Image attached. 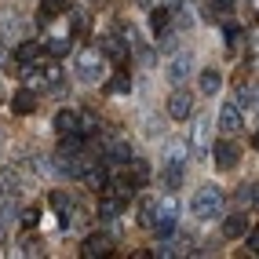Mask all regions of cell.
Segmentation results:
<instances>
[{
	"instance_id": "8",
	"label": "cell",
	"mask_w": 259,
	"mask_h": 259,
	"mask_svg": "<svg viewBox=\"0 0 259 259\" xmlns=\"http://www.w3.org/2000/svg\"><path fill=\"white\" fill-rule=\"evenodd\" d=\"M241 124H245V120H241V106H237V102H223V110H219V128L227 132V135H237Z\"/></svg>"
},
{
	"instance_id": "13",
	"label": "cell",
	"mask_w": 259,
	"mask_h": 259,
	"mask_svg": "<svg viewBox=\"0 0 259 259\" xmlns=\"http://www.w3.org/2000/svg\"><path fill=\"white\" fill-rule=\"evenodd\" d=\"M197 88H201L204 95H215V92L223 88V73L215 70V66H212V70H204V73H201V80H197Z\"/></svg>"
},
{
	"instance_id": "4",
	"label": "cell",
	"mask_w": 259,
	"mask_h": 259,
	"mask_svg": "<svg viewBox=\"0 0 259 259\" xmlns=\"http://www.w3.org/2000/svg\"><path fill=\"white\" fill-rule=\"evenodd\" d=\"M208 135H212V117L208 113H197L194 117V128H190V150L204 157L208 153Z\"/></svg>"
},
{
	"instance_id": "33",
	"label": "cell",
	"mask_w": 259,
	"mask_h": 259,
	"mask_svg": "<svg viewBox=\"0 0 259 259\" xmlns=\"http://www.w3.org/2000/svg\"><path fill=\"white\" fill-rule=\"evenodd\" d=\"M248 252H255V255H259V230H252V234H248Z\"/></svg>"
},
{
	"instance_id": "28",
	"label": "cell",
	"mask_w": 259,
	"mask_h": 259,
	"mask_svg": "<svg viewBox=\"0 0 259 259\" xmlns=\"http://www.w3.org/2000/svg\"><path fill=\"white\" fill-rule=\"evenodd\" d=\"M70 29H73V33H84V29H88V15L73 11V15H70Z\"/></svg>"
},
{
	"instance_id": "32",
	"label": "cell",
	"mask_w": 259,
	"mask_h": 259,
	"mask_svg": "<svg viewBox=\"0 0 259 259\" xmlns=\"http://www.w3.org/2000/svg\"><path fill=\"white\" fill-rule=\"evenodd\" d=\"M241 201H252V204H259V183H252L248 190H241Z\"/></svg>"
},
{
	"instance_id": "24",
	"label": "cell",
	"mask_w": 259,
	"mask_h": 259,
	"mask_svg": "<svg viewBox=\"0 0 259 259\" xmlns=\"http://www.w3.org/2000/svg\"><path fill=\"white\" fill-rule=\"evenodd\" d=\"M168 19H171V15H168L164 8L150 11V29H153V33H164V29H168Z\"/></svg>"
},
{
	"instance_id": "22",
	"label": "cell",
	"mask_w": 259,
	"mask_h": 259,
	"mask_svg": "<svg viewBox=\"0 0 259 259\" xmlns=\"http://www.w3.org/2000/svg\"><path fill=\"white\" fill-rule=\"evenodd\" d=\"M102 55L106 59H124V44H120L117 37H106L102 40Z\"/></svg>"
},
{
	"instance_id": "16",
	"label": "cell",
	"mask_w": 259,
	"mask_h": 259,
	"mask_svg": "<svg viewBox=\"0 0 259 259\" xmlns=\"http://www.w3.org/2000/svg\"><path fill=\"white\" fill-rule=\"evenodd\" d=\"M33 106H37V95L33 92H19L11 99V113H33Z\"/></svg>"
},
{
	"instance_id": "23",
	"label": "cell",
	"mask_w": 259,
	"mask_h": 259,
	"mask_svg": "<svg viewBox=\"0 0 259 259\" xmlns=\"http://www.w3.org/2000/svg\"><path fill=\"white\" fill-rule=\"evenodd\" d=\"M106 88H110V95H128L132 92V77H124V73H117L110 84H106Z\"/></svg>"
},
{
	"instance_id": "27",
	"label": "cell",
	"mask_w": 259,
	"mask_h": 259,
	"mask_svg": "<svg viewBox=\"0 0 259 259\" xmlns=\"http://www.w3.org/2000/svg\"><path fill=\"white\" fill-rule=\"evenodd\" d=\"M59 80H62V70H59L55 62H48V66H44V84H48V88H55Z\"/></svg>"
},
{
	"instance_id": "3",
	"label": "cell",
	"mask_w": 259,
	"mask_h": 259,
	"mask_svg": "<svg viewBox=\"0 0 259 259\" xmlns=\"http://www.w3.org/2000/svg\"><path fill=\"white\" fill-rule=\"evenodd\" d=\"M176 223H179V197L164 194L157 201V219H153V230H157L161 237H171L176 234Z\"/></svg>"
},
{
	"instance_id": "30",
	"label": "cell",
	"mask_w": 259,
	"mask_h": 259,
	"mask_svg": "<svg viewBox=\"0 0 259 259\" xmlns=\"http://www.w3.org/2000/svg\"><path fill=\"white\" fill-rule=\"evenodd\" d=\"M234 4H237V0H212L208 8H212V11H219V15H230V11H234Z\"/></svg>"
},
{
	"instance_id": "17",
	"label": "cell",
	"mask_w": 259,
	"mask_h": 259,
	"mask_svg": "<svg viewBox=\"0 0 259 259\" xmlns=\"http://www.w3.org/2000/svg\"><path fill=\"white\" fill-rule=\"evenodd\" d=\"M164 164H186V139L168 143V150H164Z\"/></svg>"
},
{
	"instance_id": "12",
	"label": "cell",
	"mask_w": 259,
	"mask_h": 259,
	"mask_svg": "<svg viewBox=\"0 0 259 259\" xmlns=\"http://www.w3.org/2000/svg\"><path fill=\"white\" fill-rule=\"evenodd\" d=\"M15 59H19L22 66H33V62H40V44H33V40H22L19 48H15Z\"/></svg>"
},
{
	"instance_id": "29",
	"label": "cell",
	"mask_w": 259,
	"mask_h": 259,
	"mask_svg": "<svg viewBox=\"0 0 259 259\" xmlns=\"http://www.w3.org/2000/svg\"><path fill=\"white\" fill-rule=\"evenodd\" d=\"M95 124H99V120H95L92 113H80V135H92V132H95Z\"/></svg>"
},
{
	"instance_id": "15",
	"label": "cell",
	"mask_w": 259,
	"mask_h": 259,
	"mask_svg": "<svg viewBox=\"0 0 259 259\" xmlns=\"http://www.w3.org/2000/svg\"><path fill=\"white\" fill-rule=\"evenodd\" d=\"M223 234L227 237H245L248 234V219L245 215H230L227 223H223Z\"/></svg>"
},
{
	"instance_id": "26",
	"label": "cell",
	"mask_w": 259,
	"mask_h": 259,
	"mask_svg": "<svg viewBox=\"0 0 259 259\" xmlns=\"http://www.w3.org/2000/svg\"><path fill=\"white\" fill-rule=\"evenodd\" d=\"M164 179H168V186H171V190L183 186V164H164Z\"/></svg>"
},
{
	"instance_id": "18",
	"label": "cell",
	"mask_w": 259,
	"mask_h": 259,
	"mask_svg": "<svg viewBox=\"0 0 259 259\" xmlns=\"http://www.w3.org/2000/svg\"><path fill=\"white\" fill-rule=\"evenodd\" d=\"M120 208H124V197H117V194H106V197H102V204H99V212L106 215V219L120 215Z\"/></svg>"
},
{
	"instance_id": "36",
	"label": "cell",
	"mask_w": 259,
	"mask_h": 259,
	"mask_svg": "<svg viewBox=\"0 0 259 259\" xmlns=\"http://www.w3.org/2000/svg\"><path fill=\"white\" fill-rule=\"evenodd\" d=\"M0 223H4V219H0ZM0 237H4V227H0Z\"/></svg>"
},
{
	"instance_id": "31",
	"label": "cell",
	"mask_w": 259,
	"mask_h": 259,
	"mask_svg": "<svg viewBox=\"0 0 259 259\" xmlns=\"http://www.w3.org/2000/svg\"><path fill=\"white\" fill-rule=\"evenodd\" d=\"M37 219H40V212H37V208H26V212H22V227H26V230H33V227H37Z\"/></svg>"
},
{
	"instance_id": "10",
	"label": "cell",
	"mask_w": 259,
	"mask_h": 259,
	"mask_svg": "<svg viewBox=\"0 0 259 259\" xmlns=\"http://www.w3.org/2000/svg\"><path fill=\"white\" fill-rule=\"evenodd\" d=\"M212 157H215L219 168H234V164H237V146H234L230 139H219V143L212 146Z\"/></svg>"
},
{
	"instance_id": "14",
	"label": "cell",
	"mask_w": 259,
	"mask_h": 259,
	"mask_svg": "<svg viewBox=\"0 0 259 259\" xmlns=\"http://www.w3.org/2000/svg\"><path fill=\"white\" fill-rule=\"evenodd\" d=\"M128 179H132V186H146V183H150V164L135 157V161L128 164Z\"/></svg>"
},
{
	"instance_id": "34",
	"label": "cell",
	"mask_w": 259,
	"mask_h": 259,
	"mask_svg": "<svg viewBox=\"0 0 259 259\" xmlns=\"http://www.w3.org/2000/svg\"><path fill=\"white\" fill-rule=\"evenodd\" d=\"M22 248H26V255H40V245H37V241H33V237L26 241V245H22Z\"/></svg>"
},
{
	"instance_id": "5",
	"label": "cell",
	"mask_w": 259,
	"mask_h": 259,
	"mask_svg": "<svg viewBox=\"0 0 259 259\" xmlns=\"http://www.w3.org/2000/svg\"><path fill=\"white\" fill-rule=\"evenodd\" d=\"M190 73H194V51H179V55H171L168 70H164V77H168L171 84H176V88H179V84H183Z\"/></svg>"
},
{
	"instance_id": "21",
	"label": "cell",
	"mask_w": 259,
	"mask_h": 259,
	"mask_svg": "<svg viewBox=\"0 0 259 259\" xmlns=\"http://www.w3.org/2000/svg\"><path fill=\"white\" fill-rule=\"evenodd\" d=\"M110 157L120 161V164H128V161H132V146L120 143V139H113V143H110Z\"/></svg>"
},
{
	"instance_id": "7",
	"label": "cell",
	"mask_w": 259,
	"mask_h": 259,
	"mask_svg": "<svg viewBox=\"0 0 259 259\" xmlns=\"http://www.w3.org/2000/svg\"><path fill=\"white\" fill-rule=\"evenodd\" d=\"M110 252H113V241H110L106 234H92V237L80 245V255H84V259H102V255H110Z\"/></svg>"
},
{
	"instance_id": "6",
	"label": "cell",
	"mask_w": 259,
	"mask_h": 259,
	"mask_svg": "<svg viewBox=\"0 0 259 259\" xmlns=\"http://www.w3.org/2000/svg\"><path fill=\"white\" fill-rule=\"evenodd\" d=\"M190 113H194V95L183 92V88H176V92L168 95V117L171 120H186Z\"/></svg>"
},
{
	"instance_id": "11",
	"label": "cell",
	"mask_w": 259,
	"mask_h": 259,
	"mask_svg": "<svg viewBox=\"0 0 259 259\" xmlns=\"http://www.w3.org/2000/svg\"><path fill=\"white\" fill-rule=\"evenodd\" d=\"M84 183L102 194V190H106V183H110V168H106V164H88V171H84Z\"/></svg>"
},
{
	"instance_id": "1",
	"label": "cell",
	"mask_w": 259,
	"mask_h": 259,
	"mask_svg": "<svg viewBox=\"0 0 259 259\" xmlns=\"http://www.w3.org/2000/svg\"><path fill=\"white\" fill-rule=\"evenodd\" d=\"M190 212L197 219H215L223 212V190L219 186H201L194 194V201H190Z\"/></svg>"
},
{
	"instance_id": "2",
	"label": "cell",
	"mask_w": 259,
	"mask_h": 259,
	"mask_svg": "<svg viewBox=\"0 0 259 259\" xmlns=\"http://www.w3.org/2000/svg\"><path fill=\"white\" fill-rule=\"evenodd\" d=\"M77 77L80 80H102L106 77V55H102L99 48L77 51Z\"/></svg>"
},
{
	"instance_id": "35",
	"label": "cell",
	"mask_w": 259,
	"mask_h": 259,
	"mask_svg": "<svg viewBox=\"0 0 259 259\" xmlns=\"http://www.w3.org/2000/svg\"><path fill=\"white\" fill-rule=\"evenodd\" d=\"M252 143H255V150H259V135H255V139H252Z\"/></svg>"
},
{
	"instance_id": "20",
	"label": "cell",
	"mask_w": 259,
	"mask_h": 259,
	"mask_svg": "<svg viewBox=\"0 0 259 259\" xmlns=\"http://www.w3.org/2000/svg\"><path fill=\"white\" fill-rule=\"evenodd\" d=\"M153 219H157V201H146L143 208H139V227L153 230Z\"/></svg>"
},
{
	"instance_id": "19",
	"label": "cell",
	"mask_w": 259,
	"mask_h": 259,
	"mask_svg": "<svg viewBox=\"0 0 259 259\" xmlns=\"http://www.w3.org/2000/svg\"><path fill=\"white\" fill-rule=\"evenodd\" d=\"M62 11H66V0H40V15L37 19L48 22V19H55V15H62Z\"/></svg>"
},
{
	"instance_id": "25",
	"label": "cell",
	"mask_w": 259,
	"mask_h": 259,
	"mask_svg": "<svg viewBox=\"0 0 259 259\" xmlns=\"http://www.w3.org/2000/svg\"><path fill=\"white\" fill-rule=\"evenodd\" d=\"M44 48H48V55H55V59H62L66 51H70V40H66V37H51V40H48Z\"/></svg>"
},
{
	"instance_id": "9",
	"label": "cell",
	"mask_w": 259,
	"mask_h": 259,
	"mask_svg": "<svg viewBox=\"0 0 259 259\" xmlns=\"http://www.w3.org/2000/svg\"><path fill=\"white\" fill-rule=\"evenodd\" d=\"M55 132L59 135H80V113L77 110H59L55 113Z\"/></svg>"
}]
</instances>
